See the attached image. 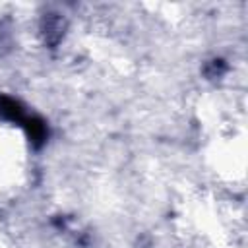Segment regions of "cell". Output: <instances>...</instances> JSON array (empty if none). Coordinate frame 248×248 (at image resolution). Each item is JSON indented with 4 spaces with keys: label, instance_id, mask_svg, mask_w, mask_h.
Wrapping results in <instances>:
<instances>
[{
    "label": "cell",
    "instance_id": "obj_1",
    "mask_svg": "<svg viewBox=\"0 0 248 248\" xmlns=\"http://www.w3.org/2000/svg\"><path fill=\"white\" fill-rule=\"evenodd\" d=\"M21 126L27 132V138L33 143V147H41L46 141L48 128H46V122L43 118H39V116H27Z\"/></svg>",
    "mask_w": 248,
    "mask_h": 248
},
{
    "label": "cell",
    "instance_id": "obj_2",
    "mask_svg": "<svg viewBox=\"0 0 248 248\" xmlns=\"http://www.w3.org/2000/svg\"><path fill=\"white\" fill-rule=\"evenodd\" d=\"M0 116L6 120H12L16 124H23V120L27 118L23 112V107L19 105V101L12 99V97H0Z\"/></svg>",
    "mask_w": 248,
    "mask_h": 248
}]
</instances>
